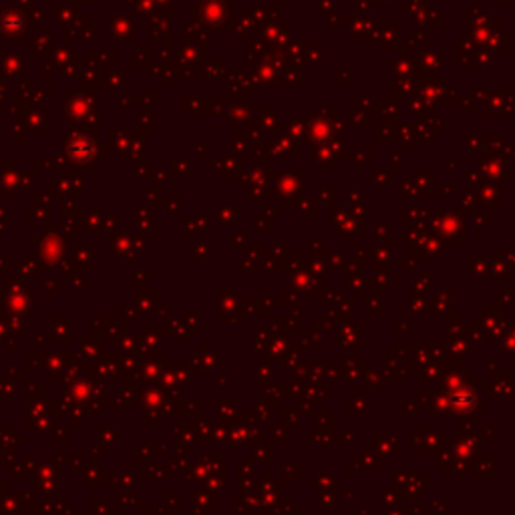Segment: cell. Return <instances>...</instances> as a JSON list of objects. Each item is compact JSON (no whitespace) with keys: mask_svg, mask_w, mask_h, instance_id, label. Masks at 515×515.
I'll use <instances>...</instances> for the list:
<instances>
[]
</instances>
